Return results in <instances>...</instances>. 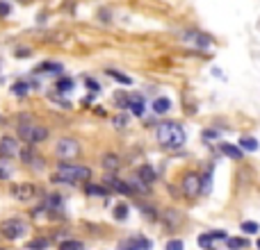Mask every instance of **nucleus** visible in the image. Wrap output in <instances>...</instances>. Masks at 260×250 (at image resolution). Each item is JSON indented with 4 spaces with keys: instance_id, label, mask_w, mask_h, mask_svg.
<instances>
[{
    "instance_id": "6ab92c4d",
    "label": "nucleus",
    "mask_w": 260,
    "mask_h": 250,
    "mask_svg": "<svg viewBox=\"0 0 260 250\" xmlns=\"http://www.w3.org/2000/svg\"><path fill=\"white\" fill-rule=\"evenodd\" d=\"M55 89L57 91H71L73 89V80H71V78H62V80H57V84H55Z\"/></svg>"
},
{
    "instance_id": "f704fd0d",
    "label": "nucleus",
    "mask_w": 260,
    "mask_h": 250,
    "mask_svg": "<svg viewBox=\"0 0 260 250\" xmlns=\"http://www.w3.org/2000/svg\"><path fill=\"white\" fill-rule=\"evenodd\" d=\"M212 234V239H226V232L224 230H217V232H210Z\"/></svg>"
},
{
    "instance_id": "39448f33",
    "label": "nucleus",
    "mask_w": 260,
    "mask_h": 250,
    "mask_svg": "<svg viewBox=\"0 0 260 250\" xmlns=\"http://www.w3.org/2000/svg\"><path fill=\"white\" fill-rule=\"evenodd\" d=\"M180 189L187 198H196L201 191H203V182L196 173H185L183 175V182H180Z\"/></svg>"
},
{
    "instance_id": "393cba45",
    "label": "nucleus",
    "mask_w": 260,
    "mask_h": 250,
    "mask_svg": "<svg viewBox=\"0 0 260 250\" xmlns=\"http://www.w3.org/2000/svg\"><path fill=\"white\" fill-rule=\"evenodd\" d=\"M258 223H251V221H244L242 223V232H247V234H256L258 232Z\"/></svg>"
},
{
    "instance_id": "c9c22d12",
    "label": "nucleus",
    "mask_w": 260,
    "mask_h": 250,
    "mask_svg": "<svg viewBox=\"0 0 260 250\" xmlns=\"http://www.w3.org/2000/svg\"><path fill=\"white\" fill-rule=\"evenodd\" d=\"M85 84H89V86H92V91H98V84L92 80V78H85Z\"/></svg>"
},
{
    "instance_id": "e433bc0d",
    "label": "nucleus",
    "mask_w": 260,
    "mask_h": 250,
    "mask_svg": "<svg viewBox=\"0 0 260 250\" xmlns=\"http://www.w3.org/2000/svg\"><path fill=\"white\" fill-rule=\"evenodd\" d=\"M7 177H9V170L5 166H0V180H7Z\"/></svg>"
},
{
    "instance_id": "a211bd4d",
    "label": "nucleus",
    "mask_w": 260,
    "mask_h": 250,
    "mask_svg": "<svg viewBox=\"0 0 260 250\" xmlns=\"http://www.w3.org/2000/svg\"><path fill=\"white\" fill-rule=\"evenodd\" d=\"M87 193H92V196H103V198H108L110 189H108V186H96V184H89V186H87Z\"/></svg>"
},
{
    "instance_id": "ddd939ff",
    "label": "nucleus",
    "mask_w": 260,
    "mask_h": 250,
    "mask_svg": "<svg viewBox=\"0 0 260 250\" xmlns=\"http://www.w3.org/2000/svg\"><path fill=\"white\" fill-rule=\"evenodd\" d=\"M128 107H130V112L132 114L141 116V114H144V98L141 96H128Z\"/></svg>"
},
{
    "instance_id": "473e14b6",
    "label": "nucleus",
    "mask_w": 260,
    "mask_h": 250,
    "mask_svg": "<svg viewBox=\"0 0 260 250\" xmlns=\"http://www.w3.org/2000/svg\"><path fill=\"white\" fill-rule=\"evenodd\" d=\"M25 91H27V84H23V82L14 84V93H16V96H25Z\"/></svg>"
},
{
    "instance_id": "7ed1b4c3",
    "label": "nucleus",
    "mask_w": 260,
    "mask_h": 250,
    "mask_svg": "<svg viewBox=\"0 0 260 250\" xmlns=\"http://www.w3.org/2000/svg\"><path fill=\"white\" fill-rule=\"evenodd\" d=\"M18 137L25 141V144H39L43 139L48 137V130L43 128V125H37V123H21L18 125Z\"/></svg>"
},
{
    "instance_id": "bb28decb",
    "label": "nucleus",
    "mask_w": 260,
    "mask_h": 250,
    "mask_svg": "<svg viewBox=\"0 0 260 250\" xmlns=\"http://www.w3.org/2000/svg\"><path fill=\"white\" fill-rule=\"evenodd\" d=\"M46 246H48V241L37 239V241H30V244H27V248H30V250H43Z\"/></svg>"
},
{
    "instance_id": "2f4dec72",
    "label": "nucleus",
    "mask_w": 260,
    "mask_h": 250,
    "mask_svg": "<svg viewBox=\"0 0 260 250\" xmlns=\"http://www.w3.org/2000/svg\"><path fill=\"white\" fill-rule=\"evenodd\" d=\"M9 11H11V7L7 5V2H2V0H0V18L9 16Z\"/></svg>"
},
{
    "instance_id": "6e6552de",
    "label": "nucleus",
    "mask_w": 260,
    "mask_h": 250,
    "mask_svg": "<svg viewBox=\"0 0 260 250\" xmlns=\"http://www.w3.org/2000/svg\"><path fill=\"white\" fill-rule=\"evenodd\" d=\"M34 191H37V189H34V184H30V182H18V184L9 186V193L16 198V200H30V198L34 196Z\"/></svg>"
},
{
    "instance_id": "9b49d317",
    "label": "nucleus",
    "mask_w": 260,
    "mask_h": 250,
    "mask_svg": "<svg viewBox=\"0 0 260 250\" xmlns=\"http://www.w3.org/2000/svg\"><path fill=\"white\" fill-rule=\"evenodd\" d=\"M103 168L105 170H110V173H114V170H119V166H121V162H119V157L117 155H112V153H108V155H103Z\"/></svg>"
},
{
    "instance_id": "dca6fc26",
    "label": "nucleus",
    "mask_w": 260,
    "mask_h": 250,
    "mask_svg": "<svg viewBox=\"0 0 260 250\" xmlns=\"http://www.w3.org/2000/svg\"><path fill=\"white\" fill-rule=\"evenodd\" d=\"M139 177L146 182V184H153V182H155V170H153L148 164H141L139 166Z\"/></svg>"
},
{
    "instance_id": "4be33fe9",
    "label": "nucleus",
    "mask_w": 260,
    "mask_h": 250,
    "mask_svg": "<svg viewBox=\"0 0 260 250\" xmlns=\"http://www.w3.org/2000/svg\"><path fill=\"white\" fill-rule=\"evenodd\" d=\"M162 218H164V221H167L169 225H176V223H178V221H180V214H176V212H173V209H167Z\"/></svg>"
},
{
    "instance_id": "72a5a7b5",
    "label": "nucleus",
    "mask_w": 260,
    "mask_h": 250,
    "mask_svg": "<svg viewBox=\"0 0 260 250\" xmlns=\"http://www.w3.org/2000/svg\"><path fill=\"white\" fill-rule=\"evenodd\" d=\"M201 182H203V191H210V173H208V175H203L201 177Z\"/></svg>"
},
{
    "instance_id": "412c9836",
    "label": "nucleus",
    "mask_w": 260,
    "mask_h": 250,
    "mask_svg": "<svg viewBox=\"0 0 260 250\" xmlns=\"http://www.w3.org/2000/svg\"><path fill=\"white\" fill-rule=\"evenodd\" d=\"M60 250H82V244H80V241H73V239L62 241V244H60Z\"/></svg>"
},
{
    "instance_id": "1a4fd4ad",
    "label": "nucleus",
    "mask_w": 260,
    "mask_h": 250,
    "mask_svg": "<svg viewBox=\"0 0 260 250\" xmlns=\"http://www.w3.org/2000/svg\"><path fill=\"white\" fill-rule=\"evenodd\" d=\"M103 184L108 186V189H112V191L126 193V196H130V193H132V186H130L128 182H121L119 177H114V175H108V177H103Z\"/></svg>"
},
{
    "instance_id": "f8f14e48",
    "label": "nucleus",
    "mask_w": 260,
    "mask_h": 250,
    "mask_svg": "<svg viewBox=\"0 0 260 250\" xmlns=\"http://www.w3.org/2000/svg\"><path fill=\"white\" fill-rule=\"evenodd\" d=\"M183 39H187V41L196 43V46H201V48L210 46V37H206V34H201V32H187Z\"/></svg>"
},
{
    "instance_id": "b1692460",
    "label": "nucleus",
    "mask_w": 260,
    "mask_h": 250,
    "mask_svg": "<svg viewBox=\"0 0 260 250\" xmlns=\"http://www.w3.org/2000/svg\"><path fill=\"white\" fill-rule=\"evenodd\" d=\"M126 216H128V207H126V205H117V207H114V218H117V221H124Z\"/></svg>"
},
{
    "instance_id": "9d476101",
    "label": "nucleus",
    "mask_w": 260,
    "mask_h": 250,
    "mask_svg": "<svg viewBox=\"0 0 260 250\" xmlns=\"http://www.w3.org/2000/svg\"><path fill=\"white\" fill-rule=\"evenodd\" d=\"M148 248H151V241L141 239V237H130V239L119 244V250H148Z\"/></svg>"
},
{
    "instance_id": "5701e85b",
    "label": "nucleus",
    "mask_w": 260,
    "mask_h": 250,
    "mask_svg": "<svg viewBox=\"0 0 260 250\" xmlns=\"http://www.w3.org/2000/svg\"><path fill=\"white\" fill-rule=\"evenodd\" d=\"M108 75H110V78H114L117 82H121V84H130V78H128V75H124V73H117V71H108Z\"/></svg>"
},
{
    "instance_id": "c756f323",
    "label": "nucleus",
    "mask_w": 260,
    "mask_h": 250,
    "mask_svg": "<svg viewBox=\"0 0 260 250\" xmlns=\"http://www.w3.org/2000/svg\"><path fill=\"white\" fill-rule=\"evenodd\" d=\"M164 250H183V241H180V239H171Z\"/></svg>"
},
{
    "instance_id": "f257e3e1",
    "label": "nucleus",
    "mask_w": 260,
    "mask_h": 250,
    "mask_svg": "<svg viewBox=\"0 0 260 250\" xmlns=\"http://www.w3.org/2000/svg\"><path fill=\"white\" fill-rule=\"evenodd\" d=\"M157 141L169 150H178L185 144V130L178 123H160L157 128Z\"/></svg>"
},
{
    "instance_id": "c85d7f7f",
    "label": "nucleus",
    "mask_w": 260,
    "mask_h": 250,
    "mask_svg": "<svg viewBox=\"0 0 260 250\" xmlns=\"http://www.w3.org/2000/svg\"><path fill=\"white\" fill-rule=\"evenodd\" d=\"M244 246H247V241L244 239H228V248L238 250V248H244Z\"/></svg>"
},
{
    "instance_id": "cd10ccee",
    "label": "nucleus",
    "mask_w": 260,
    "mask_h": 250,
    "mask_svg": "<svg viewBox=\"0 0 260 250\" xmlns=\"http://www.w3.org/2000/svg\"><path fill=\"white\" fill-rule=\"evenodd\" d=\"M114 125H117V128H126V125H128V116H126V114H117V116H114Z\"/></svg>"
},
{
    "instance_id": "2eb2a0df",
    "label": "nucleus",
    "mask_w": 260,
    "mask_h": 250,
    "mask_svg": "<svg viewBox=\"0 0 260 250\" xmlns=\"http://www.w3.org/2000/svg\"><path fill=\"white\" fill-rule=\"evenodd\" d=\"M222 153L231 160H242V148H238L233 144H222Z\"/></svg>"
},
{
    "instance_id": "aec40b11",
    "label": "nucleus",
    "mask_w": 260,
    "mask_h": 250,
    "mask_svg": "<svg viewBox=\"0 0 260 250\" xmlns=\"http://www.w3.org/2000/svg\"><path fill=\"white\" fill-rule=\"evenodd\" d=\"M18 157H21V160L25 162V164H32V160H34V150H32V146L27 144V148H23Z\"/></svg>"
},
{
    "instance_id": "4c0bfd02",
    "label": "nucleus",
    "mask_w": 260,
    "mask_h": 250,
    "mask_svg": "<svg viewBox=\"0 0 260 250\" xmlns=\"http://www.w3.org/2000/svg\"><path fill=\"white\" fill-rule=\"evenodd\" d=\"M258 248H260V239H258Z\"/></svg>"
},
{
    "instance_id": "0eeeda50",
    "label": "nucleus",
    "mask_w": 260,
    "mask_h": 250,
    "mask_svg": "<svg viewBox=\"0 0 260 250\" xmlns=\"http://www.w3.org/2000/svg\"><path fill=\"white\" fill-rule=\"evenodd\" d=\"M21 150H18V144L11 137H2L0 139V160H14L18 157Z\"/></svg>"
},
{
    "instance_id": "f3484780",
    "label": "nucleus",
    "mask_w": 260,
    "mask_h": 250,
    "mask_svg": "<svg viewBox=\"0 0 260 250\" xmlns=\"http://www.w3.org/2000/svg\"><path fill=\"white\" fill-rule=\"evenodd\" d=\"M240 148L249 150V153H256V150H258V141H256L254 137H242L240 139Z\"/></svg>"
},
{
    "instance_id": "20e7f679",
    "label": "nucleus",
    "mask_w": 260,
    "mask_h": 250,
    "mask_svg": "<svg viewBox=\"0 0 260 250\" xmlns=\"http://www.w3.org/2000/svg\"><path fill=\"white\" fill-rule=\"evenodd\" d=\"M0 234H2L5 239L14 241V239H18V237L25 234V223H23L21 218H7V221L0 223Z\"/></svg>"
},
{
    "instance_id": "4468645a",
    "label": "nucleus",
    "mask_w": 260,
    "mask_h": 250,
    "mask_svg": "<svg viewBox=\"0 0 260 250\" xmlns=\"http://www.w3.org/2000/svg\"><path fill=\"white\" fill-rule=\"evenodd\" d=\"M171 109V100L169 98H155L153 100V112L155 114H167Z\"/></svg>"
},
{
    "instance_id": "423d86ee",
    "label": "nucleus",
    "mask_w": 260,
    "mask_h": 250,
    "mask_svg": "<svg viewBox=\"0 0 260 250\" xmlns=\"http://www.w3.org/2000/svg\"><path fill=\"white\" fill-rule=\"evenodd\" d=\"M55 153H57L60 160H73V157L80 155V144H78L76 139H62L60 144H57V148H55Z\"/></svg>"
},
{
    "instance_id": "7c9ffc66",
    "label": "nucleus",
    "mask_w": 260,
    "mask_h": 250,
    "mask_svg": "<svg viewBox=\"0 0 260 250\" xmlns=\"http://www.w3.org/2000/svg\"><path fill=\"white\" fill-rule=\"evenodd\" d=\"M210 241H212V234L210 232L203 234V237H199V246H201V248H208V246H210Z\"/></svg>"
},
{
    "instance_id": "a878e982",
    "label": "nucleus",
    "mask_w": 260,
    "mask_h": 250,
    "mask_svg": "<svg viewBox=\"0 0 260 250\" xmlns=\"http://www.w3.org/2000/svg\"><path fill=\"white\" fill-rule=\"evenodd\" d=\"M48 71L57 73V71H62V66L60 64H41V66H39V73H48Z\"/></svg>"
},
{
    "instance_id": "f03ea898",
    "label": "nucleus",
    "mask_w": 260,
    "mask_h": 250,
    "mask_svg": "<svg viewBox=\"0 0 260 250\" xmlns=\"http://www.w3.org/2000/svg\"><path fill=\"white\" fill-rule=\"evenodd\" d=\"M92 177V170L87 168V166H76V164H66L62 162L55 170L53 180L55 182H71V184H76V182H82V180H89Z\"/></svg>"
}]
</instances>
